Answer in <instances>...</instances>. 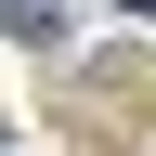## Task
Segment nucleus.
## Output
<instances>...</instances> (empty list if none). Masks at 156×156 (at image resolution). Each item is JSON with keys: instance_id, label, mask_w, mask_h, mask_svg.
I'll list each match as a JSON object with an SVG mask.
<instances>
[{"instance_id": "nucleus-1", "label": "nucleus", "mask_w": 156, "mask_h": 156, "mask_svg": "<svg viewBox=\"0 0 156 156\" xmlns=\"http://www.w3.org/2000/svg\"><path fill=\"white\" fill-rule=\"evenodd\" d=\"M130 13H156V0H130Z\"/></svg>"}]
</instances>
